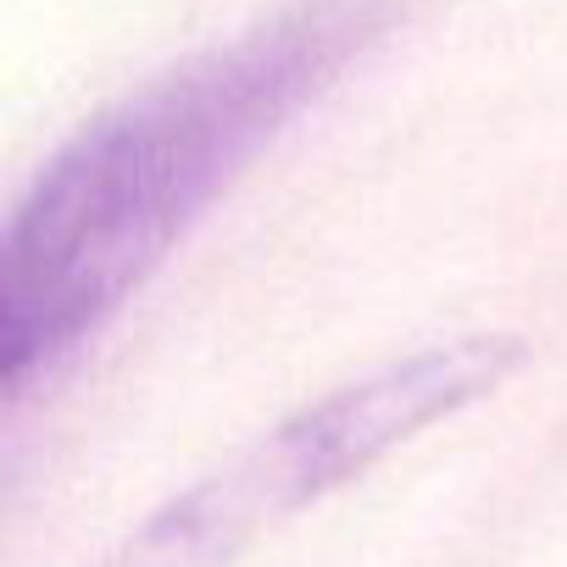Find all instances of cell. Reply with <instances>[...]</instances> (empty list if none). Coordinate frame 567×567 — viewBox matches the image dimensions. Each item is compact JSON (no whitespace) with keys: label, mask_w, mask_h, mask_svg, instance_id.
I'll list each match as a JSON object with an SVG mask.
<instances>
[{"label":"cell","mask_w":567,"mask_h":567,"mask_svg":"<svg viewBox=\"0 0 567 567\" xmlns=\"http://www.w3.org/2000/svg\"><path fill=\"white\" fill-rule=\"evenodd\" d=\"M395 0H290L84 123L0 239V384L23 401L162 267L189 223L379 45Z\"/></svg>","instance_id":"6da1fadb"},{"label":"cell","mask_w":567,"mask_h":567,"mask_svg":"<svg viewBox=\"0 0 567 567\" xmlns=\"http://www.w3.org/2000/svg\"><path fill=\"white\" fill-rule=\"evenodd\" d=\"M517 340L484 334L401 357L284 417L217 473L173 495L95 567H228L256 534L278 528L429 423L473 406L517 368Z\"/></svg>","instance_id":"7a4b0ae2"}]
</instances>
